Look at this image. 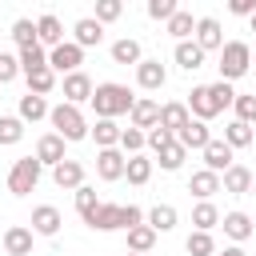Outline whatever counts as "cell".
Masks as SVG:
<instances>
[{
    "label": "cell",
    "instance_id": "6da1fadb",
    "mask_svg": "<svg viewBox=\"0 0 256 256\" xmlns=\"http://www.w3.org/2000/svg\"><path fill=\"white\" fill-rule=\"evenodd\" d=\"M88 104L96 108V116H100V120H116V116L132 112L136 96H132L124 84H96V92H92V100H88Z\"/></svg>",
    "mask_w": 256,
    "mask_h": 256
},
{
    "label": "cell",
    "instance_id": "7a4b0ae2",
    "mask_svg": "<svg viewBox=\"0 0 256 256\" xmlns=\"http://www.w3.org/2000/svg\"><path fill=\"white\" fill-rule=\"evenodd\" d=\"M48 120H52V128H56V136H64L68 144L72 140H84L92 128H88V120H84V112L76 108V104H56L52 112H48Z\"/></svg>",
    "mask_w": 256,
    "mask_h": 256
},
{
    "label": "cell",
    "instance_id": "3957f363",
    "mask_svg": "<svg viewBox=\"0 0 256 256\" xmlns=\"http://www.w3.org/2000/svg\"><path fill=\"white\" fill-rule=\"evenodd\" d=\"M248 64H252V44H244V40H228L224 48H220V80H240L244 72H248Z\"/></svg>",
    "mask_w": 256,
    "mask_h": 256
},
{
    "label": "cell",
    "instance_id": "277c9868",
    "mask_svg": "<svg viewBox=\"0 0 256 256\" xmlns=\"http://www.w3.org/2000/svg\"><path fill=\"white\" fill-rule=\"evenodd\" d=\"M40 160L36 156H20L16 164H12V172H8V192L12 196H28L36 184H40Z\"/></svg>",
    "mask_w": 256,
    "mask_h": 256
},
{
    "label": "cell",
    "instance_id": "5b68a950",
    "mask_svg": "<svg viewBox=\"0 0 256 256\" xmlns=\"http://www.w3.org/2000/svg\"><path fill=\"white\" fill-rule=\"evenodd\" d=\"M80 64H84V48H80L76 40H64L60 48H52V52H48V68H52V72L72 76V72H80Z\"/></svg>",
    "mask_w": 256,
    "mask_h": 256
},
{
    "label": "cell",
    "instance_id": "8992f818",
    "mask_svg": "<svg viewBox=\"0 0 256 256\" xmlns=\"http://www.w3.org/2000/svg\"><path fill=\"white\" fill-rule=\"evenodd\" d=\"M188 112L196 116V120H212V116H220V104H216V96H212V88L208 84H196L192 92H188Z\"/></svg>",
    "mask_w": 256,
    "mask_h": 256
},
{
    "label": "cell",
    "instance_id": "52a82bcc",
    "mask_svg": "<svg viewBox=\"0 0 256 256\" xmlns=\"http://www.w3.org/2000/svg\"><path fill=\"white\" fill-rule=\"evenodd\" d=\"M88 228H96V232H116V228H128V220H124V204H100L88 220H84Z\"/></svg>",
    "mask_w": 256,
    "mask_h": 256
},
{
    "label": "cell",
    "instance_id": "ba28073f",
    "mask_svg": "<svg viewBox=\"0 0 256 256\" xmlns=\"http://www.w3.org/2000/svg\"><path fill=\"white\" fill-rule=\"evenodd\" d=\"M92 92H96V84H92V76L88 72H72V76H64V104H84V100H92Z\"/></svg>",
    "mask_w": 256,
    "mask_h": 256
},
{
    "label": "cell",
    "instance_id": "9c48e42d",
    "mask_svg": "<svg viewBox=\"0 0 256 256\" xmlns=\"http://www.w3.org/2000/svg\"><path fill=\"white\" fill-rule=\"evenodd\" d=\"M124 168H128V156H124L120 148H104V152H96V176H100V180H120Z\"/></svg>",
    "mask_w": 256,
    "mask_h": 256
},
{
    "label": "cell",
    "instance_id": "30bf717a",
    "mask_svg": "<svg viewBox=\"0 0 256 256\" xmlns=\"http://www.w3.org/2000/svg\"><path fill=\"white\" fill-rule=\"evenodd\" d=\"M196 44L204 52H220L224 48V32H220V20L216 16H200L196 20Z\"/></svg>",
    "mask_w": 256,
    "mask_h": 256
},
{
    "label": "cell",
    "instance_id": "8fae6325",
    "mask_svg": "<svg viewBox=\"0 0 256 256\" xmlns=\"http://www.w3.org/2000/svg\"><path fill=\"white\" fill-rule=\"evenodd\" d=\"M164 80H168V72H164L160 60H140V64H136V84H140L144 92H160Z\"/></svg>",
    "mask_w": 256,
    "mask_h": 256
},
{
    "label": "cell",
    "instance_id": "7c38bea8",
    "mask_svg": "<svg viewBox=\"0 0 256 256\" xmlns=\"http://www.w3.org/2000/svg\"><path fill=\"white\" fill-rule=\"evenodd\" d=\"M208 140H212V132H208V124H204V120H188V124L176 132V144H180L184 152H188V148H200V152H204V148H208Z\"/></svg>",
    "mask_w": 256,
    "mask_h": 256
},
{
    "label": "cell",
    "instance_id": "4fadbf2b",
    "mask_svg": "<svg viewBox=\"0 0 256 256\" xmlns=\"http://www.w3.org/2000/svg\"><path fill=\"white\" fill-rule=\"evenodd\" d=\"M72 36H76L80 48H96V44L104 40V24H100L96 16H80V20L72 24Z\"/></svg>",
    "mask_w": 256,
    "mask_h": 256
},
{
    "label": "cell",
    "instance_id": "5bb4252c",
    "mask_svg": "<svg viewBox=\"0 0 256 256\" xmlns=\"http://www.w3.org/2000/svg\"><path fill=\"white\" fill-rule=\"evenodd\" d=\"M128 116H132V128H140V132L148 128V132H152V128L160 124V104H156V100H148V96H140V100L132 104V112H128Z\"/></svg>",
    "mask_w": 256,
    "mask_h": 256
},
{
    "label": "cell",
    "instance_id": "9a60e30c",
    "mask_svg": "<svg viewBox=\"0 0 256 256\" xmlns=\"http://www.w3.org/2000/svg\"><path fill=\"white\" fill-rule=\"evenodd\" d=\"M64 144H68V140H64V136H56V132L40 136V144H36V160H40V164H52V168H56V164H64V160H68V156H64Z\"/></svg>",
    "mask_w": 256,
    "mask_h": 256
},
{
    "label": "cell",
    "instance_id": "2e32d148",
    "mask_svg": "<svg viewBox=\"0 0 256 256\" xmlns=\"http://www.w3.org/2000/svg\"><path fill=\"white\" fill-rule=\"evenodd\" d=\"M204 168L216 172V176H224V172L232 168V148H228L224 140H208V148H204Z\"/></svg>",
    "mask_w": 256,
    "mask_h": 256
},
{
    "label": "cell",
    "instance_id": "e0dca14e",
    "mask_svg": "<svg viewBox=\"0 0 256 256\" xmlns=\"http://www.w3.org/2000/svg\"><path fill=\"white\" fill-rule=\"evenodd\" d=\"M52 184L56 188H84V164L80 160H64V164H56L52 168Z\"/></svg>",
    "mask_w": 256,
    "mask_h": 256
},
{
    "label": "cell",
    "instance_id": "ac0fdd59",
    "mask_svg": "<svg viewBox=\"0 0 256 256\" xmlns=\"http://www.w3.org/2000/svg\"><path fill=\"white\" fill-rule=\"evenodd\" d=\"M60 208H52V204H40V208H32V232L36 236H56L60 232Z\"/></svg>",
    "mask_w": 256,
    "mask_h": 256
},
{
    "label": "cell",
    "instance_id": "d6986e66",
    "mask_svg": "<svg viewBox=\"0 0 256 256\" xmlns=\"http://www.w3.org/2000/svg\"><path fill=\"white\" fill-rule=\"evenodd\" d=\"M220 188H224V192H232V196H244V192H252V168H244V164H232V168L220 176Z\"/></svg>",
    "mask_w": 256,
    "mask_h": 256
},
{
    "label": "cell",
    "instance_id": "ffe728a7",
    "mask_svg": "<svg viewBox=\"0 0 256 256\" xmlns=\"http://www.w3.org/2000/svg\"><path fill=\"white\" fill-rule=\"evenodd\" d=\"M36 36H40V48H60L64 44V28H60V20L52 12H44L36 20Z\"/></svg>",
    "mask_w": 256,
    "mask_h": 256
},
{
    "label": "cell",
    "instance_id": "44dd1931",
    "mask_svg": "<svg viewBox=\"0 0 256 256\" xmlns=\"http://www.w3.org/2000/svg\"><path fill=\"white\" fill-rule=\"evenodd\" d=\"M188 120H192V112H188V104H180V100H172V104H164V108H160V128H164V132H172V136H176Z\"/></svg>",
    "mask_w": 256,
    "mask_h": 256
},
{
    "label": "cell",
    "instance_id": "7402d4cb",
    "mask_svg": "<svg viewBox=\"0 0 256 256\" xmlns=\"http://www.w3.org/2000/svg\"><path fill=\"white\" fill-rule=\"evenodd\" d=\"M4 252H8V256H28V252H32V228L12 224V228L4 232Z\"/></svg>",
    "mask_w": 256,
    "mask_h": 256
},
{
    "label": "cell",
    "instance_id": "603a6c76",
    "mask_svg": "<svg viewBox=\"0 0 256 256\" xmlns=\"http://www.w3.org/2000/svg\"><path fill=\"white\" fill-rule=\"evenodd\" d=\"M92 140H96V148L104 152V148H120V136H124V128L116 124V120H96V128L88 132Z\"/></svg>",
    "mask_w": 256,
    "mask_h": 256
},
{
    "label": "cell",
    "instance_id": "cb8c5ba5",
    "mask_svg": "<svg viewBox=\"0 0 256 256\" xmlns=\"http://www.w3.org/2000/svg\"><path fill=\"white\" fill-rule=\"evenodd\" d=\"M188 192H192V196H200V200H212V196L220 192V176H216V172H208V168H200V172H192Z\"/></svg>",
    "mask_w": 256,
    "mask_h": 256
},
{
    "label": "cell",
    "instance_id": "d4e9b609",
    "mask_svg": "<svg viewBox=\"0 0 256 256\" xmlns=\"http://www.w3.org/2000/svg\"><path fill=\"white\" fill-rule=\"evenodd\" d=\"M220 224H224V236H232L236 244H244L252 236V216L248 212H228V216H220Z\"/></svg>",
    "mask_w": 256,
    "mask_h": 256
},
{
    "label": "cell",
    "instance_id": "484cf974",
    "mask_svg": "<svg viewBox=\"0 0 256 256\" xmlns=\"http://www.w3.org/2000/svg\"><path fill=\"white\" fill-rule=\"evenodd\" d=\"M176 64H180L184 72L204 68V48H200L196 40H180V44H176Z\"/></svg>",
    "mask_w": 256,
    "mask_h": 256
},
{
    "label": "cell",
    "instance_id": "4316f807",
    "mask_svg": "<svg viewBox=\"0 0 256 256\" xmlns=\"http://www.w3.org/2000/svg\"><path fill=\"white\" fill-rule=\"evenodd\" d=\"M192 224H196V232H212V228L220 224V212H216V204H212V200H200V204L192 208Z\"/></svg>",
    "mask_w": 256,
    "mask_h": 256
},
{
    "label": "cell",
    "instance_id": "83f0119b",
    "mask_svg": "<svg viewBox=\"0 0 256 256\" xmlns=\"http://www.w3.org/2000/svg\"><path fill=\"white\" fill-rule=\"evenodd\" d=\"M144 224H148L152 232H172V228H176V208H172V204H156Z\"/></svg>",
    "mask_w": 256,
    "mask_h": 256
},
{
    "label": "cell",
    "instance_id": "f1b7e54d",
    "mask_svg": "<svg viewBox=\"0 0 256 256\" xmlns=\"http://www.w3.org/2000/svg\"><path fill=\"white\" fill-rule=\"evenodd\" d=\"M152 244H156V232H152L148 224H140V228H128V252H136V256H148V252H152Z\"/></svg>",
    "mask_w": 256,
    "mask_h": 256
},
{
    "label": "cell",
    "instance_id": "f546056e",
    "mask_svg": "<svg viewBox=\"0 0 256 256\" xmlns=\"http://www.w3.org/2000/svg\"><path fill=\"white\" fill-rule=\"evenodd\" d=\"M112 64H140V40L124 36L112 44Z\"/></svg>",
    "mask_w": 256,
    "mask_h": 256
},
{
    "label": "cell",
    "instance_id": "4dcf8cb0",
    "mask_svg": "<svg viewBox=\"0 0 256 256\" xmlns=\"http://www.w3.org/2000/svg\"><path fill=\"white\" fill-rule=\"evenodd\" d=\"M44 68H48V52H44L40 44L20 52V72H24V76H32V72H44Z\"/></svg>",
    "mask_w": 256,
    "mask_h": 256
},
{
    "label": "cell",
    "instance_id": "1f68e13d",
    "mask_svg": "<svg viewBox=\"0 0 256 256\" xmlns=\"http://www.w3.org/2000/svg\"><path fill=\"white\" fill-rule=\"evenodd\" d=\"M48 112H52V108H48V100H44V96H32V92H28V96H20V120H44Z\"/></svg>",
    "mask_w": 256,
    "mask_h": 256
},
{
    "label": "cell",
    "instance_id": "d6a6232c",
    "mask_svg": "<svg viewBox=\"0 0 256 256\" xmlns=\"http://www.w3.org/2000/svg\"><path fill=\"white\" fill-rule=\"evenodd\" d=\"M224 144L236 152V148H248L252 144V124H240V120H232L228 128H224Z\"/></svg>",
    "mask_w": 256,
    "mask_h": 256
},
{
    "label": "cell",
    "instance_id": "836d02e7",
    "mask_svg": "<svg viewBox=\"0 0 256 256\" xmlns=\"http://www.w3.org/2000/svg\"><path fill=\"white\" fill-rule=\"evenodd\" d=\"M124 176H128V184H148V176H152V160H148V156H128Z\"/></svg>",
    "mask_w": 256,
    "mask_h": 256
},
{
    "label": "cell",
    "instance_id": "e575fe53",
    "mask_svg": "<svg viewBox=\"0 0 256 256\" xmlns=\"http://www.w3.org/2000/svg\"><path fill=\"white\" fill-rule=\"evenodd\" d=\"M12 40L20 44V52H24V48H36V44H40L36 24H32V20H16V24H12Z\"/></svg>",
    "mask_w": 256,
    "mask_h": 256
},
{
    "label": "cell",
    "instance_id": "d590c367",
    "mask_svg": "<svg viewBox=\"0 0 256 256\" xmlns=\"http://www.w3.org/2000/svg\"><path fill=\"white\" fill-rule=\"evenodd\" d=\"M184 248H188V256H216L212 232H192V236L184 240Z\"/></svg>",
    "mask_w": 256,
    "mask_h": 256
},
{
    "label": "cell",
    "instance_id": "8d00e7d4",
    "mask_svg": "<svg viewBox=\"0 0 256 256\" xmlns=\"http://www.w3.org/2000/svg\"><path fill=\"white\" fill-rule=\"evenodd\" d=\"M168 32L176 36V44H180V40H188V36L196 32V20H192V12H176V16L168 20Z\"/></svg>",
    "mask_w": 256,
    "mask_h": 256
},
{
    "label": "cell",
    "instance_id": "74e56055",
    "mask_svg": "<svg viewBox=\"0 0 256 256\" xmlns=\"http://www.w3.org/2000/svg\"><path fill=\"white\" fill-rule=\"evenodd\" d=\"M52 88H56V72H52V68H44V72H32V76H28V92H32V96H48Z\"/></svg>",
    "mask_w": 256,
    "mask_h": 256
},
{
    "label": "cell",
    "instance_id": "f35d334b",
    "mask_svg": "<svg viewBox=\"0 0 256 256\" xmlns=\"http://www.w3.org/2000/svg\"><path fill=\"white\" fill-rule=\"evenodd\" d=\"M144 144H148V132H140V128H124V136H120V152H124V156H140Z\"/></svg>",
    "mask_w": 256,
    "mask_h": 256
},
{
    "label": "cell",
    "instance_id": "ab89813d",
    "mask_svg": "<svg viewBox=\"0 0 256 256\" xmlns=\"http://www.w3.org/2000/svg\"><path fill=\"white\" fill-rule=\"evenodd\" d=\"M24 136V120L20 116H0V144H20Z\"/></svg>",
    "mask_w": 256,
    "mask_h": 256
},
{
    "label": "cell",
    "instance_id": "60d3db41",
    "mask_svg": "<svg viewBox=\"0 0 256 256\" xmlns=\"http://www.w3.org/2000/svg\"><path fill=\"white\" fill-rule=\"evenodd\" d=\"M96 208H100V200H96V188H88V184H84V188H76V212L88 220Z\"/></svg>",
    "mask_w": 256,
    "mask_h": 256
},
{
    "label": "cell",
    "instance_id": "b9f144b4",
    "mask_svg": "<svg viewBox=\"0 0 256 256\" xmlns=\"http://www.w3.org/2000/svg\"><path fill=\"white\" fill-rule=\"evenodd\" d=\"M184 156H188V152H184V148H180V144L172 140V144H168V148L160 152V168H164V172H176V168L184 164Z\"/></svg>",
    "mask_w": 256,
    "mask_h": 256
},
{
    "label": "cell",
    "instance_id": "7bdbcfd3",
    "mask_svg": "<svg viewBox=\"0 0 256 256\" xmlns=\"http://www.w3.org/2000/svg\"><path fill=\"white\" fill-rule=\"evenodd\" d=\"M232 108H236V120H240V124H252V120H256V96L236 92V104H232Z\"/></svg>",
    "mask_w": 256,
    "mask_h": 256
},
{
    "label": "cell",
    "instance_id": "ee69618b",
    "mask_svg": "<svg viewBox=\"0 0 256 256\" xmlns=\"http://www.w3.org/2000/svg\"><path fill=\"white\" fill-rule=\"evenodd\" d=\"M120 12H124V4H120V0H96V20H100V24L120 20Z\"/></svg>",
    "mask_w": 256,
    "mask_h": 256
},
{
    "label": "cell",
    "instance_id": "f6af8a7d",
    "mask_svg": "<svg viewBox=\"0 0 256 256\" xmlns=\"http://www.w3.org/2000/svg\"><path fill=\"white\" fill-rule=\"evenodd\" d=\"M176 12H180L176 0H148V16H152V20H164V24H168Z\"/></svg>",
    "mask_w": 256,
    "mask_h": 256
},
{
    "label": "cell",
    "instance_id": "bcb514c9",
    "mask_svg": "<svg viewBox=\"0 0 256 256\" xmlns=\"http://www.w3.org/2000/svg\"><path fill=\"white\" fill-rule=\"evenodd\" d=\"M208 88H212V96H216V104H220V112L236 104V92H232V84H228V80H216V84H208Z\"/></svg>",
    "mask_w": 256,
    "mask_h": 256
},
{
    "label": "cell",
    "instance_id": "7dc6e473",
    "mask_svg": "<svg viewBox=\"0 0 256 256\" xmlns=\"http://www.w3.org/2000/svg\"><path fill=\"white\" fill-rule=\"evenodd\" d=\"M16 76H20V56L0 52V84H8V80H16Z\"/></svg>",
    "mask_w": 256,
    "mask_h": 256
},
{
    "label": "cell",
    "instance_id": "c3c4849f",
    "mask_svg": "<svg viewBox=\"0 0 256 256\" xmlns=\"http://www.w3.org/2000/svg\"><path fill=\"white\" fill-rule=\"evenodd\" d=\"M172 140H176V136H172V132H164V128H160V124H156V128H152V132H148V148H152V152H156V156H160V152H164V148H168V144H172Z\"/></svg>",
    "mask_w": 256,
    "mask_h": 256
},
{
    "label": "cell",
    "instance_id": "681fc988",
    "mask_svg": "<svg viewBox=\"0 0 256 256\" xmlns=\"http://www.w3.org/2000/svg\"><path fill=\"white\" fill-rule=\"evenodd\" d=\"M228 12H232V16H248V20H252V16H256V0H228Z\"/></svg>",
    "mask_w": 256,
    "mask_h": 256
},
{
    "label": "cell",
    "instance_id": "f907efd6",
    "mask_svg": "<svg viewBox=\"0 0 256 256\" xmlns=\"http://www.w3.org/2000/svg\"><path fill=\"white\" fill-rule=\"evenodd\" d=\"M220 256H248V252H244V248H240V244H236V248H224V252H220Z\"/></svg>",
    "mask_w": 256,
    "mask_h": 256
},
{
    "label": "cell",
    "instance_id": "816d5d0a",
    "mask_svg": "<svg viewBox=\"0 0 256 256\" xmlns=\"http://www.w3.org/2000/svg\"><path fill=\"white\" fill-rule=\"evenodd\" d=\"M252 32H256V16H252Z\"/></svg>",
    "mask_w": 256,
    "mask_h": 256
},
{
    "label": "cell",
    "instance_id": "f5cc1de1",
    "mask_svg": "<svg viewBox=\"0 0 256 256\" xmlns=\"http://www.w3.org/2000/svg\"><path fill=\"white\" fill-rule=\"evenodd\" d=\"M124 256H136V252H124Z\"/></svg>",
    "mask_w": 256,
    "mask_h": 256
},
{
    "label": "cell",
    "instance_id": "db71d44e",
    "mask_svg": "<svg viewBox=\"0 0 256 256\" xmlns=\"http://www.w3.org/2000/svg\"><path fill=\"white\" fill-rule=\"evenodd\" d=\"M252 56H256V48H252Z\"/></svg>",
    "mask_w": 256,
    "mask_h": 256
}]
</instances>
